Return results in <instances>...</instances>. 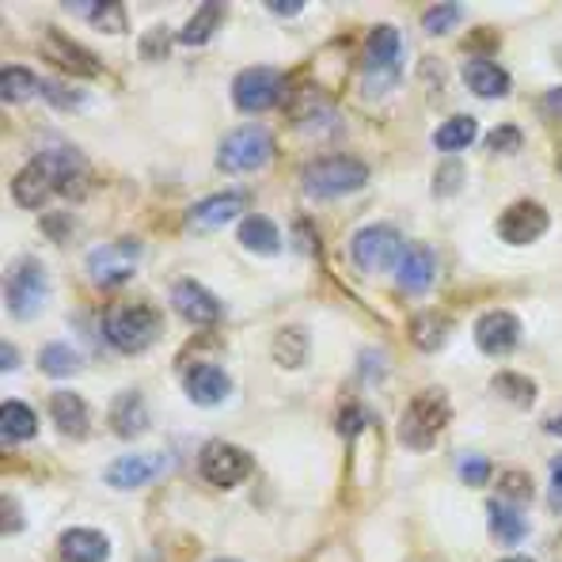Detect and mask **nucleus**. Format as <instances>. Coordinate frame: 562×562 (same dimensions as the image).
I'll list each match as a JSON object with an SVG mask.
<instances>
[{
	"instance_id": "nucleus-8",
	"label": "nucleus",
	"mask_w": 562,
	"mask_h": 562,
	"mask_svg": "<svg viewBox=\"0 0 562 562\" xmlns=\"http://www.w3.org/2000/svg\"><path fill=\"white\" fill-rule=\"evenodd\" d=\"M137 255L140 244L126 239V244H103L88 255V278L95 285H119V281H130L137 270Z\"/></svg>"
},
{
	"instance_id": "nucleus-50",
	"label": "nucleus",
	"mask_w": 562,
	"mask_h": 562,
	"mask_svg": "<svg viewBox=\"0 0 562 562\" xmlns=\"http://www.w3.org/2000/svg\"><path fill=\"white\" fill-rule=\"evenodd\" d=\"M509 562H528V559H509Z\"/></svg>"
},
{
	"instance_id": "nucleus-48",
	"label": "nucleus",
	"mask_w": 562,
	"mask_h": 562,
	"mask_svg": "<svg viewBox=\"0 0 562 562\" xmlns=\"http://www.w3.org/2000/svg\"><path fill=\"white\" fill-rule=\"evenodd\" d=\"M548 434H555V437H562V415L548 422Z\"/></svg>"
},
{
	"instance_id": "nucleus-1",
	"label": "nucleus",
	"mask_w": 562,
	"mask_h": 562,
	"mask_svg": "<svg viewBox=\"0 0 562 562\" xmlns=\"http://www.w3.org/2000/svg\"><path fill=\"white\" fill-rule=\"evenodd\" d=\"M80 160L69 148H54V153H43L12 179V198L27 210H38L43 202H49L54 194L77 198L85 183H80Z\"/></svg>"
},
{
	"instance_id": "nucleus-25",
	"label": "nucleus",
	"mask_w": 562,
	"mask_h": 562,
	"mask_svg": "<svg viewBox=\"0 0 562 562\" xmlns=\"http://www.w3.org/2000/svg\"><path fill=\"white\" fill-rule=\"evenodd\" d=\"M239 244L247 247V251H259V255H274L281 247V236H278V225L270 217H244V225H239Z\"/></svg>"
},
{
	"instance_id": "nucleus-24",
	"label": "nucleus",
	"mask_w": 562,
	"mask_h": 562,
	"mask_svg": "<svg viewBox=\"0 0 562 562\" xmlns=\"http://www.w3.org/2000/svg\"><path fill=\"white\" fill-rule=\"evenodd\" d=\"M35 434H38V418L27 403L8 400L4 407H0V437H4V445L27 441V437H35Z\"/></svg>"
},
{
	"instance_id": "nucleus-35",
	"label": "nucleus",
	"mask_w": 562,
	"mask_h": 562,
	"mask_svg": "<svg viewBox=\"0 0 562 562\" xmlns=\"http://www.w3.org/2000/svg\"><path fill=\"white\" fill-rule=\"evenodd\" d=\"M460 20H464V8H460V4H437V8H429V12L422 15V23H426L429 35H449Z\"/></svg>"
},
{
	"instance_id": "nucleus-30",
	"label": "nucleus",
	"mask_w": 562,
	"mask_h": 562,
	"mask_svg": "<svg viewBox=\"0 0 562 562\" xmlns=\"http://www.w3.org/2000/svg\"><path fill=\"white\" fill-rule=\"evenodd\" d=\"M479 126L475 119H468V114H457V119H449L441 130L434 134V145L441 148V153H464V148L475 140Z\"/></svg>"
},
{
	"instance_id": "nucleus-10",
	"label": "nucleus",
	"mask_w": 562,
	"mask_h": 562,
	"mask_svg": "<svg viewBox=\"0 0 562 562\" xmlns=\"http://www.w3.org/2000/svg\"><path fill=\"white\" fill-rule=\"evenodd\" d=\"M551 228V217H548V210H543L540 202H517V205H509L506 213H502V221H498V236L506 239V244H536L543 233Z\"/></svg>"
},
{
	"instance_id": "nucleus-38",
	"label": "nucleus",
	"mask_w": 562,
	"mask_h": 562,
	"mask_svg": "<svg viewBox=\"0 0 562 562\" xmlns=\"http://www.w3.org/2000/svg\"><path fill=\"white\" fill-rule=\"evenodd\" d=\"M486 148L491 153H514V148H520V130L517 126H498L486 134Z\"/></svg>"
},
{
	"instance_id": "nucleus-16",
	"label": "nucleus",
	"mask_w": 562,
	"mask_h": 562,
	"mask_svg": "<svg viewBox=\"0 0 562 562\" xmlns=\"http://www.w3.org/2000/svg\"><path fill=\"white\" fill-rule=\"evenodd\" d=\"M57 555H61V562H106L111 543H106L103 532H92V528H69L57 543Z\"/></svg>"
},
{
	"instance_id": "nucleus-41",
	"label": "nucleus",
	"mask_w": 562,
	"mask_h": 562,
	"mask_svg": "<svg viewBox=\"0 0 562 562\" xmlns=\"http://www.w3.org/2000/svg\"><path fill=\"white\" fill-rule=\"evenodd\" d=\"M464 187V168L460 164H445L441 171H437V194H452V190Z\"/></svg>"
},
{
	"instance_id": "nucleus-20",
	"label": "nucleus",
	"mask_w": 562,
	"mask_h": 562,
	"mask_svg": "<svg viewBox=\"0 0 562 562\" xmlns=\"http://www.w3.org/2000/svg\"><path fill=\"white\" fill-rule=\"evenodd\" d=\"M247 198L244 194H213L205 198V202H198L194 210H190V225L194 228H221L225 221H233L239 210H244Z\"/></svg>"
},
{
	"instance_id": "nucleus-32",
	"label": "nucleus",
	"mask_w": 562,
	"mask_h": 562,
	"mask_svg": "<svg viewBox=\"0 0 562 562\" xmlns=\"http://www.w3.org/2000/svg\"><path fill=\"white\" fill-rule=\"evenodd\" d=\"M38 369H43L46 376H72V373H80V358L69 350V346H61V342H49L43 346V353H38Z\"/></svg>"
},
{
	"instance_id": "nucleus-3",
	"label": "nucleus",
	"mask_w": 562,
	"mask_h": 562,
	"mask_svg": "<svg viewBox=\"0 0 562 562\" xmlns=\"http://www.w3.org/2000/svg\"><path fill=\"white\" fill-rule=\"evenodd\" d=\"M369 179V168L353 156H324L304 168V190L312 198H342L361 190Z\"/></svg>"
},
{
	"instance_id": "nucleus-12",
	"label": "nucleus",
	"mask_w": 562,
	"mask_h": 562,
	"mask_svg": "<svg viewBox=\"0 0 562 562\" xmlns=\"http://www.w3.org/2000/svg\"><path fill=\"white\" fill-rule=\"evenodd\" d=\"M171 304H176V312L187 319V324L194 327H210L221 319V301L210 293L205 285H198V281H176V289H171Z\"/></svg>"
},
{
	"instance_id": "nucleus-39",
	"label": "nucleus",
	"mask_w": 562,
	"mask_h": 562,
	"mask_svg": "<svg viewBox=\"0 0 562 562\" xmlns=\"http://www.w3.org/2000/svg\"><path fill=\"white\" fill-rule=\"evenodd\" d=\"M502 494H506V498H517L520 506H525V502L532 498V483H528L525 471H509V475L502 479Z\"/></svg>"
},
{
	"instance_id": "nucleus-15",
	"label": "nucleus",
	"mask_w": 562,
	"mask_h": 562,
	"mask_svg": "<svg viewBox=\"0 0 562 562\" xmlns=\"http://www.w3.org/2000/svg\"><path fill=\"white\" fill-rule=\"evenodd\" d=\"M183 387H187V395L198 403V407H213V403L228 400V392H233V380H228L225 369H217V366H190Z\"/></svg>"
},
{
	"instance_id": "nucleus-7",
	"label": "nucleus",
	"mask_w": 562,
	"mask_h": 562,
	"mask_svg": "<svg viewBox=\"0 0 562 562\" xmlns=\"http://www.w3.org/2000/svg\"><path fill=\"white\" fill-rule=\"evenodd\" d=\"M350 255L361 270H387V267H400L407 247H403V236L387 225H369L353 236Z\"/></svg>"
},
{
	"instance_id": "nucleus-23",
	"label": "nucleus",
	"mask_w": 562,
	"mask_h": 562,
	"mask_svg": "<svg viewBox=\"0 0 562 562\" xmlns=\"http://www.w3.org/2000/svg\"><path fill=\"white\" fill-rule=\"evenodd\" d=\"M403 61V35L395 27H387V23H380V27H373V35H369V65L373 69H400Z\"/></svg>"
},
{
	"instance_id": "nucleus-33",
	"label": "nucleus",
	"mask_w": 562,
	"mask_h": 562,
	"mask_svg": "<svg viewBox=\"0 0 562 562\" xmlns=\"http://www.w3.org/2000/svg\"><path fill=\"white\" fill-rule=\"evenodd\" d=\"M274 358L281 361L285 369H296L304 358H308V335L301 327H285L281 335L274 338Z\"/></svg>"
},
{
	"instance_id": "nucleus-21",
	"label": "nucleus",
	"mask_w": 562,
	"mask_h": 562,
	"mask_svg": "<svg viewBox=\"0 0 562 562\" xmlns=\"http://www.w3.org/2000/svg\"><path fill=\"white\" fill-rule=\"evenodd\" d=\"M111 429L119 437H140L148 429V407H145V400H140L137 392H126V395H119L114 400V407H111Z\"/></svg>"
},
{
	"instance_id": "nucleus-4",
	"label": "nucleus",
	"mask_w": 562,
	"mask_h": 562,
	"mask_svg": "<svg viewBox=\"0 0 562 562\" xmlns=\"http://www.w3.org/2000/svg\"><path fill=\"white\" fill-rule=\"evenodd\" d=\"M46 296H49V285H46V270L43 262L35 259H23L8 270L4 278V304L15 319H35L38 312L46 308Z\"/></svg>"
},
{
	"instance_id": "nucleus-13",
	"label": "nucleus",
	"mask_w": 562,
	"mask_h": 562,
	"mask_svg": "<svg viewBox=\"0 0 562 562\" xmlns=\"http://www.w3.org/2000/svg\"><path fill=\"white\" fill-rule=\"evenodd\" d=\"M517 338H520L517 316H509V312H486V316H479L475 342H479V350H483V353H491V358H502V353L514 350Z\"/></svg>"
},
{
	"instance_id": "nucleus-46",
	"label": "nucleus",
	"mask_w": 562,
	"mask_h": 562,
	"mask_svg": "<svg viewBox=\"0 0 562 562\" xmlns=\"http://www.w3.org/2000/svg\"><path fill=\"white\" fill-rule=\"evenodd\" d=\"M0 369H4V373H8V369H15V346L12 342L0 346Z\"/></svg>"
},
{
	"instance_id": "nucleus-14",
	"label": "nucleus",
	"mask_w": 562,
	"mask_h": 562,
	"mask_svg": "<svg viewBox=\"0 0 562 562\" xmlns=\"http://www.w3.org/2000/svg\"><path fill=\"white\" fill-rule=\"evenodd\" d=\"M43 54L54 65H61V72H72V77H95V72H99L95 57L88 54L85 46L72 43L69 35H61V31H49L46 43H43Z\"/></svg>"
},
{
	"instance_id": "nucleus-34",
	"label": "nucleus",
	"mask_w": 562,
	"mask_h": 562,
	"mask_svg": "<svg viewBox=\"0 0 562 562\" xmlns=\"http://www.w3.org/2000/svg\"><path fill=\"white\" fill-rule=\"evenodd\" d=\"M494 387H498V392L506 395V400H514L517 407H532V400H536L532 380L517 376V373H498V376H494Z\"/></svg>"
},
{
	"instance_id": "nucleus-44",
	"label": "nucleus",
	"mask_w": 562,
	"mask_h": 562,
	"mask_svg": "<svg viewBox=\"0 0 562 562\" xmlns=\"http://www.w3.org/2000/svg\"><path fill=\"white\" fill-rule=\"evenodd\" d=\"M543 111L555 114V119H562V88H555V92L543 95Z\"/></svg>"
},
{
	"instance_id": "nucleus-28",
	"label": "nucleus",
	"mask_w": 562,
	"mask_h": 562,
	"mask_svg": "<svg viewBox=\"0 0 562 562\" xmlns=\"http://www.w3.org/2000/svg\"><path fill=\"white\" fill-rule=\"evenodd\" d=\"M69 12L92 20V27L106 31V35H119V31H126V8L114 4V0H95V4H69Z\"/></svg>"
},
{
	"instance_id": "nucleus-19",
	"label": "nucleus",
	"mask_w": 562,
	"mask_h": 562,
	"mask_svg": "<svg viewBox=\"0 0 562 562\" xmlns=\"http://www.w3.org/2000/svg\"><path fill=\"white\" fill-rule=\"evenodd\" d=\"M395 278H400V285L407 289V293H426L429 285H434L437 278V267H434V251H426V247H407V255H403V262L395 267Z\"/></svg>"
},
{
	"instance_id": "nucleus-51",
	"label": "nucleus",
	"mask_w": 562,
	"mask_h": 562,
	"mask_svg": "<svg viewBox=\"0 0 562 562\" xmlns=\"http://www.w3.org/2000/svg\"><path fill=\"white\" fill-rule=\"evenodd\" d=\"M217 562H233V559H217Z\"/></svg>"
},
{
	"instance_id": "nucleus-11",
	"label": "nucleus",
	"mask_w": 562,
	"mask_h": 562,
	"mask_svg": "<svg viewBox=\"0 0 562 562\" xmlns=\"http://www.w3.org/2000/svg\"><path fill=\"white\" fill-rule=\"evenodd\" d=\"M278 95H281V72L262 69V65L244 69L233 85V99L239 111H267V106H274Z\"/></svg>"
},
{
	"instance_id": "nucleus-5",
	"label": "nucleus",
	"mask_w": 562,
	"mask_h": 562,
	"mask_svg": "<svg viewBox=\"0 0 562 562\" xmlns=\"http://www.w3.org/2000/svg\"><path fill=\"white\" fill-rule=\"evenodd\" d=\"M445 422H449V403H445V395L441 392L418 395L400 422V441L407 445V449H429V445L437 441V434L445 429Z\"/></svg>"
},
{
	"instance_id": "nucleus-40",
	"label": "nucleus",
	"mask_w": 562,
	"mask_h": 562,
	"mask_svg": "<svg viewBox=\"0 0 562 562\" xmlns=\"http://www.w3.org/2000/svg\"><path fill=\"white\" fill-rule=\"evenodd\" d=\"M369 426V411L361 407V403H350V407L342 411V418H338V429H342L346 437H353L358 429Z\"/></svg>"
},
{
	"instance_id": "nucleus-47",
	"label": "nucleus",
	"mask_w": 562,
	"mask_h": 562,
	"mask_svg": "<svg viewBox=\"0 0 562 562\" xmlns=\"http://www.w3.org/2000/svg\"><path fill=\"white\" fill-rule=\"evenodd\" d=\"M551 486H555V494L562 498V457H555V464H551Z\"/></svg>"
},
{
	"instance_id": "nucleus-22",
	"label": "nucleus",
	"mask_w": 562,
	"mask_h": 562,
	"mask_svg": "<svg viewBox=\"0 0 562 562\" xmlns=\"http://www.w3.org/2000/svg\"><path fill=\"white\" fill-rule=\"evenodd\" d=\"M49 411H54V422H57V429H61L65 437H85L88 434V403L80 400V395H72V392H57L54 400H49Z\"/></svg>"
},
{
	"instance_id": "nucleus-2",
	"label": "nucleus",
	"mask_w": 562,
	"mask_h": 562,
	"mask_svg": "<svg viewBox=\"0 0 562 562\" xmlns=\"http://www.w3.org/2000/svg\"><path fill=\"white\" fill-rule=\"evenodd\" d=\"M164 319L153 304H114L103 319V335L114 350L122 353H145L160 338Z\"/></svg>"
},
{
	"instance_id": "nucleus-26",
	"label": "nucleus",
	"mask_w": 562,
	"mask_h": 562,
	"mask_svg": "<svg viewBox=\"0 0 562 562\" xmlns=\"http://www.w3.org/2000/svg\"><path fill=\"white\" fill-rule=\"evenodd\" d=\"M38 92H43V80L31 69H23V65H8V69L0 72V99H4V103H27V99Z\"/></svg>"
},
{
	"instance_id": "nucleus-27",
	"label": "nucleus",
	"mask_w": 562,
	"mask_h": 562,
	"mask_svg": "<svg viewBox=\"0 0 562 562\" xmlns=\"http://www.w3.org/2000/svg\"><path fill=\"white\" fill-rule=\"evenodd\" d=\"M486 517H491L494 540L517 543V540H525V536H528L525 514H520V509H514V506H506V502H491V506H486Z\"/></svg>"
},
{
	"instance_id": "nucleus-18",
	"label": "nucleus",
	"mask_w": 562,
	"mask_h": 562,
	"mask_svg": "<svg viewBox=\"0 0 562 562\" xmlns=\"http://www.w3.org/2000/svg\"><path fill=\"white\" fill-rule=\"evenodd\" d=\"M164 471V460L156 457H122L106 468V483L119 486V491H137L148 479H156Z\"/></svg>"
},
{
	"instance_id": "nucleus-6",
	"label": "nucleus",
	"mask_w": 562,
	"mask_h": 562,
	"mask_svg": "<svg viewBox=\"0 0 562 562\" xmlns=\"http://www.w3.org/2000/svg\"><path fill=\"white\" fill-rule=\"evenodd\" d=\"M270 153H274V140L262 126H239L233 130L225 140H221V153H217V164L221 171H255L262 168V164L270 160Z\"/></svg>"
},
{
	"instance_id": "nucleus-29",
	"label": "nucleus",
	"mask_w": 562,
	"mask_h": 562,
	"mask_svg": "<svg viewBox=\"0 0 562 562\" xmlns=\"http://www.w3.org/2000/svg\"><path fill=\"white\" fill-rule=\"evenodd\" d=\"M221 15H225V4H202L194 12V20L187 23L183 31H179V43L183 46H202L213 38V31H217Z\"/></svg>"
},
{
	"instance_id": "nucleus-37",
	"label": "nucleus",
	"mask_w": 562,
	"mask_h": 562,
	"mask_svg": "<svg viewBox=\"0 0 562 562\" xmlns=\"http://www.w3.org/2000/svg\"><path fill=\"white\" fill-rule=\"evenodd\" d=\"M43 95H46L54 106H61V111H72V106L85 103V95L72 92V88H65V85H54V80H43Z\"/></svg>"
},
{
	"instance_id": "nucleus-42",
	"label": "nucleus",
	"mask_w": 562,
	"mask_h": 562,
	"mask_svg": "<svg viewBox=\"0 0 562 562\" xmlns=\"http://www.w3.org/2000/svg\"><path fill=\"white\" fill-rule=\"evenodd\" d=\"M267 12H274V15H296V12H304V4H301V0H270Z\"/></svg>"
},
{
	"instance_id": "nucleus-17",
	"label": "nucleus",
	"mask_w": 562,
	"mask_h": 562,
	"mask_svg": "<svg viewBox=\"0 0 562 562\" xmlns=\"http://www.w3.org/2000/svg\"><path fill=\"white\" fill-rule=\"evenodd\" d=\"M464 85L483 99H502V95H509V85H514V80H509V72L502 69L498 61L475 57V61L464 65Z\"/></svg>"
},
{
	"instance_id": "nucleus-31",
	"label": "nucleus",
	"mask_w": 562,
	"mask_h": 562,
	"mask_svg": "<svg viewBox=\"0 0 562 562\" xmlns=\"http://www.w3.org/2000/svg\"><path fill=\"white\" fill-rule=\"evenodd\" d=\"M411 338H415V346H418V350H426V353L441 350L445 338H449V319H445L441 312H426V316L415 319Z\"/></svg>"
},
{
	"instance_id": "nucleus-49",
	"label": "nucleus",
	"mask_w": 562,
	"mask_h": 562,
	"mask_svg": "<svg viewBox=\"0 0 562 562\" xmlns=\"http://www.w3.org/2000/svg\"><path fill=\"white\" fill-rule=\"evenodd\" d=\"M555 164H559V176H562V148H559V160Z\"/></svg>"
},
{
	"instance_id": "nucleus-36",
	"label": "nucleus",
	"mask_w": 562,
	"mask_h": 562,
	"mask_svg": "<svg viewBox=\"0 0 562 562\" xmlns=\"http://www.w3.org/2000/svg\"><path fill=\"white\" fill-rule=\"evenodd\" d=\"M457 468H460V479H464L468 486H483L486 479H491V460L475 457V452H464V457L457 460Z\"/></svg>"
},
{
	"instance_id": "nucleus-9",
	"label": "nucleus",
	"mask_w": 562,
	"mask_h": 562,
	"mask_svg": "<svg viewBox=\"0 0 562 562\" xmlns=\"http://www.w3.org/2000/svg\"><path fill=\"white\" fill-rule=\"evenodd\" d=\"M198 468H202V479H210L213 486H239L247 479V471H251V457L225 441H213L202 449Z\"/></svg>"
},
{
	"instance_id": "nucleus-45",
	"label": "nucleus",
	"mask_w": 562,
	"mask_h": 562,
	"mask_svg": "<svg viewBox=\"0 0 562 562\" xmlns=\"http://www.w3.org/2000/svg\"><path fill=\"white\" fill-rule=\"evenodd\" d=\"M4 514H8V520H4V532L12 536L15 528H20V514H15V502H12V498H4Z\"/></svg>"
},
{
	"instance_id": "nucleus-43",
	"label": "nucleus",
	"mask_w": 562,
	"mask_h": 562,
	"mask_svg": "<svg viewBox=\"0 0 562 562\" xmlns=\"http://www.w3.org/2000/svg\"><path fill=\"white\" fill-rule=\"evenodd\" d=\"M43 228H46V233H54V239H65L61 233H69L72 221H69V217H57V213H54V217H46V221H43Z\"/></svg>"
}]
</instances>
